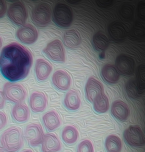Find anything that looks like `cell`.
I'll return each instance as SVG.
<instances>
[{"label":"cell","mask_w":145,"mask_h":152,"mask_svg":"<svg viewBox=\"0 0 145 152\" xmlns=\"http://www.w3.org/2000/svg\"><path fill=\"white\" fill-rule=\"evenodd\" d=\"M2 45V41L1 37H0V49L1 48Z\"/></svg>","instance_id":"34"},{"label":"cell","mask_w":145,"mask_h":152,"mask_svg":"<svg viewBox=\"0 0 145 152\" xmlns=\"http://www.w3.org/2000/svg\"><path fill=\"white\" fill-rule=\"evenodd\" d=\"M0 152H4V151L3 148H1L0 146Z\"/></svg>","instance_id":"35"},{"label":"cell","mask_w":145,"mask_h":152,"mask_svg":"<svg viewBox=\"0 0 145 152\" xmlns=\"http://www.w3.org/2000/svg\"><path fill=\"white\" fill-rule=\"evenodd\" d=\"M44 135L42 127L40 124L32 123L26 127L23 136L29 145L36 147L41 144Z\"/></svg>","instance_id":"6"},{"label":"cell","mask_w":145,"mask_h":152,"mask_svg":"<svg viewBox=\"0 0 145 152\" xmlns=\"http://www.w3.org/2000/svg\"><path fill=\"white\" fill-rule=\"evenodd\" d=\"M52 17L55 23L62 28L69 26L73 19L72 8L66 4L62 2L56 3L54 7Z\"/></svg>","instance_id":"3"},{"label":"cell","mask_w":145,"mask_h":152,"mask_svg":"<svg viewBox=\"0 0 145 152\" xmlns=\"http://www.w3.org/2000/svg\"><path fill=\"white\" fill-rule=\"evenodd\" d=\"M7 122L6 115L4 113L0 111V131L6 126Z\"/></svg>","instance_id":"29"},{"label":"cell","mask_w":145,"mask_h":152,"mask_svg":"<svg viewBox=\"0 0 145 152\" xmlns=\"http://www.w3.org/2000/svg\"><path fill=\"white\" fill-rule=\"evenodd\" d=\"M93 102L94 109L98 113L106 112L109 109V100L107 96L104 93L96 97Z\"/></svg>","instance_id":"25"},{"label":"cell","mask_w":145,"mask_h":152,"mask_svg":"<svg viewBox=\"0 0 145 152\" xmlns=\"http://www.w3.org/2000/svg\"><path fill=\"white\" fill-rule=\"evenodd\" d=\"M5 103V98L2 92L0 91V109L2 108Z\"/></svg>","instance_id":"32"},{"label":"cell","mask_w":145,"mask_h":152,"mask_svg":"<svg viewBox=\"0 0 145 152\" xmlns=\"http://www.w3.org/2000/svg\"><path fill=\"white\" fill-rule=\"evenodd\" d=\"M0 142L2 148L7 152H16L22 146V134L21 129L12 126L4 131L1 136Z\"/></svg>","instance_id":"2"},{"label":"cell","mask_w":145,"mask_h":152,"mask_svg":"<svg viewBox=\"0 0 145 152\" xmlns=\"http://www.w3.org/2000/svg\"><path fill=\"white\" fill-rule=\"evenodd\" d=\"M33 62L30 51L17 43H11L2 49L0 55V71L11 81L22 79L28 74Z\"/></svg>","instance_id":"1"},{"label":"cell","mask_w":145,"mask_h":152,"mask_svg":"<svg viewBox=\"0 0 145 152\" xmlns=\"http://www.w3.org/2000/svg\"><path fill=\"white\" fill-rule=\"evenodd\" d=\"M122 12L123 15L124 17H131L132 14V9L129 7H127L124 8Z\"/></svg>","instance_id":"31"},{"label":"cell","mask_w":145,"mask_h":152,"mask_svg":"<svg viewBox=\"0 0 145 152\" xmlns=\"http://www.w3.org/2000/svg\"><path fill=\"white\" fill-rule=\"evenodd\" d=\"M63 39L65 45L71 48L78 47L81 42V37L79 32L74 29L65 31L63 34Z\"/></svg>","instance_id":"18"},{"label":"cell","mask_w":145,"mask_h":152,"mask_svg":"<svg viewBox=\"0 0 145 152\" xmlns=\"http://www.w3.org/2000/svg\"><path fill=\"white\" fill-rule=\"evenodd\" d=\"M102 75L104 80L107 83L113 84L119 80L120 74L116 67L112 65H107L102 69Z\"/></svg>","instance_id":"22"},{"label":"cell","mask_w":145,"mask_h":152,"mask_svg":"<svg viewBox=\"0 0 145 152\" xmlns=\"http://www.w3.org/2000/svg\"><path fill=\"white\" fill-rule=\"evenodd\" d=\"M79 134L76 127L72 124L67 125L63 129L61 136L63 141L69 145L75 142L78 139Z\"/></svg>","instance_id":"21"},{"label":"cell","mask_w":145,"mask_h":152,"mask_svg":"<svg viewBox=\"0 0 145 152\" xmlns=\"http://www.w3.org/2000/svg\"><path fill=\"white\" fill-rule=\"evenodd\" d=\"M111 110L114 116L122 121L126 120L130 114V110L127 104L120 100L115 101L113 103Z\"/></svg>","instance_id":"17"},{"label":"cell","mask_w":145,"mask_h":152,"mask_svg":"<svg viewBox=\"0 0 145 152\" xmlns=\"http://www.w3.org/2000/svg\"><path fill=\"white\" fill-rule=\"evenodd\" d=\"M29 103L30 108L33 112H41L46 107L47 103L46 96L42 92L34 91L30 95Z\"/></svg>","instance_id":"13"},{"label":"cell","mask_w":145,"mask_h":152,"mask_svg":"<svg viewBox=\"0 0 145 152\" xmlns=\"http://www.w3.org/2000/svg\"><path fill=\"white\" fill-rule=\"evenodd\" d=\"M41 144L43 152H56L60 150L62 147L59 138L55 134L51 133L44 135Z\"/></svg>","instance_id":"14"},{"label":"cell","mask_w":145,"mask_h":152,"mask_svg":"<svg viewBox=\"0 0 145 152\" xmlns=\"http://www.w3.org/2000/svg\"><path fill=\"white\" fill-rule=\"evenodd\" d=\"M42 121L45 127L49 131L54 130L61 124L60 116L54 110L46 113L43 116Z\"/></svg>","instance_id":"16"},{"label":"cell","mask_w":145,"mask_h":152,"mask_svg":"<svg viewBox=\"0 0 145 152\" xmlns=\"http://www.w3.org/2000/svg\"><path fill=\"white\" fill-rule=\"evenodd\" d=\"M12 113L14 120L18 123H22L27 121L30 115L28 106L20 103L13 107Z\"/></svg>","instance_id":"20"},{"label":"cell","mask_w":145,"mask_h":152,"mask_svg":"<svg viewBox=\"0 0 145 152\" xmlns=\"http://www.w3.org/2000/svg\"><path fill=\"white\" fill-rule=\"evenodd\" d=\"M51 9L48 3H41L33 9L31 17L33 22L39 26L47 25L51 21Z\"/></svg>","instance_id":"4"},{"label":"cell","mask_w":145,"mask_h":152,"mask_svg":"<svg viewBox=\"0 0 145 152\" xmlns=\"http://www.w3.org/2000/svg\"><path fill=\"white\" fill-rule=\"evenodd\" d=\"M124 137L127 142L131 145L140 147L145 144V138L143 132L138 126H130L125 131Z\"/></svg>","instance_id":"9"},{"label":"cell","mask_w":145,"mask_h":152,"mask_svg":"<svg viewBox=\"0 0 145 152\" xmlns=\"http://www.w3.org/2000/svg\"><path fill=\"white\" fill-rule=\"evenodd\" d=\"M52 83L57 89L66 91L70 88L72 83L71 78L65 71L59 69L55 71L52 77Z\"/></svg>","instance_id":"11"},{"label":"cell","mask_w":145,"mask_h":152,"mask_svg":"<svg viewBox=\"0 0 145 152\" xmlns=\"http://www.w3.org/2000/svg\"><path fill=\"white\" fill-rule=\"evenodd\" d=\"M93 43L95 48L99 50H103L107 47L109 41L106 36L104 34L100 33L94 36Z\"/></svg>","instance_id":"27"},{"label":"cell","mask_w":145,"mask_h":152,"mask_svg":"<svg viewBox=\"0 0 145 152\" xmlns=\"http://www.w3.org/2000/svg\"><path fill=\"white\" fill-rule=\"evenodd\" d=\"M52 69L51 64L45 59L40 58L36 60L35 71L39 81H42L46 80L52 72Z\"/></svg>","instance_id":"15"},{"label":"cell","mask_w":145,"mask_h":152,"mask_svg":"<svg viewBox=\"0 0 145 152\" xmlns=\"http://www.w3.org/2000/svg\"><path fill=\"white\" fill-rule=\"evenodd\" d=\"M21 152H33V151L30 149H27Z\"/></svg>","instance_id":"33"},{"label":"cell","mask_w":145,"mask_h":152,"mask_svg":"<svg viewBox=\"0 0 145 152\" xmlns=\"http://www.w3.org/2000/svg\"><path fill=\"white\" fill-rule=\"evenodd\" d=\"M125 29L122 24L116 22L112 24L109 28V33L111 36L117 40H121L125 35Z\"/></svg>","instance_id":"26"},{"label":"cell","mask_w":145,"mask_h":152,"mask_svg":"<svg viewBox=\"0 0 145 152\" xmlns=\"http://www.w3.org/2000/svg\"><path fill=\"white\" fill-rule=\"evenodd\" d=\"M104 88L102 84L94 77L88 80L85 86L86 97L89 101L93 102L95 98L103 93Z\"/></svg>","instance_id":"12"},{"label":"cell","mask_w":145,"mask_h":152,"mask_svg":"<svg viewBox=\"0 0 145 152\" xmlns=\"http://www.w3.org/2000/svg\"><path fill=\"white\" fill-rule=\"evenodd\" d=\"M77 152H94V146L92 142L88 139H85L78 144Z\"/></svg>","instance_id":"28"},{"label":"cell","mask_w":145,"mask_h":152,"mask_svg":"<svg viewBox=\"0 0 145 152\" xmlns=\"http://www.w3.org/2000/svg\"><path fill=\"white\" fill-rule=\"evenodd\" d=\"M64 102L65 107L70 110L75 111L78 109L81 100L77 91L73 89L69 91L65 96Z\"/></svg>","instance_id":"19"},{"label":"cell","mask_w":145,"mask_h":152,"mask_svg":"<svg viewBox=\"0 0 145 152\" xmlns=\"http://www.w3.org/2000/svg\"><path fill=\"white\" fill-rule=\"evenodd\" d=\"M43 51L51 60L57 62L65 61V51L62 42L58 39L49 42Z\"/></svg>","instance_id":"8"},{"label":"cell","mask_w":145,"mask_h":152,"mask_svg":"<svg viewBox=\"0 0 145 152\" xmlns=\"http://www.w3.org/2000/svg\"><path fill=\"white\" fill-rule=\"evenodd\" d=\"M105 146L108 152H119L121 149L122 143L119 137L115 135H111L107 137Z\"/></svg>","instance_id":"24"},{"label":"cell","mask_w":145,"mask_h":152,"mask_svg":"<svg viewBox=\"0 0 145 152\" xmlns=\"http://www.w3.org/2000/svg\"><path fill=\"white\" fill-rule=\"evenodd\" d=\"M7 4L5 1L0 0V18L5 15L7 10Z\"/></svg>","instance_id":"30"},{"label":"cell","mask_w":145,"mask_h":152,"mask_svg":"<svg viewBox=\"0 0 145 152\" xmlns=\"http://www.w3.org/2000/svg\"><path fill=\"white\" fill-rule=\"evenodd\" d=\"M117 64L118 69L123 73L130 74L133 72L134 63L131 58L122 56L118 58Z\"/></svg>","instance_id":"23"},{"label":"cell","mask_w":145,"mask_h":152,"mask_svg":"<svg viewBox=\"0 0 145 152\" xmlns=\"http://www.w3.org/2000/svg\"><path fill=\"white\" fill-rule=\"evenodd\" d=\"M7 14L11 21L18 26L25 24L28 15L25 5L20 1H17L10 5L7 10Z\"/></svg>","instance_id":"5"},{"label":"cell","mask_w":145,"mask_h":152,"mask_svg":"<svg viewBox=\"0 0 145 152\" xmlns=\"http://www.w3.org/2000/svg\"><path fill=\"white\" fill-rule=\"evenodd\" d=\"M16 34L20 41L28 44L35 42L38 35L36 28L29 23L24 24L19 28L17 31Z\"/></svg>","instance_id":"10"},{"label":"cell","mask_w":145,"mask_h":152,"mask_svg":"<svg viewBox=\"0 0 145 152\" xmlns=\"http://www.w3.org/2000/svg\"><path fill=\"white\" fill-rule=\"evenodd\" d=\"M4 94L6 99L19 103L25 99L26 92L22 85L7 83L4 87Z\"/></svg>","instance_id":"7"}]
</instances>
